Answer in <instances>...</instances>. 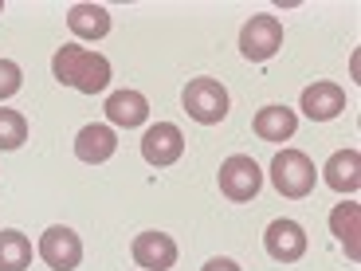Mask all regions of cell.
<instances>
[{
  "instance_id": "obj_10",
  "label": "cell",
  "mask_w": 361,
  "mask_h": 271,
  "mask_svg": "<svg viewBox=\"0 0 361 271\" xmlns=\"http://www.w3.org/2000/svg\"><path fill=\"white\" fill-rule=\"evenodd\" d=\"M134 260L145 271H169L177 263V244L165 232H142L134 240Z\"/></svg>"
},
{
  "instance_id": "obj_2",
  "label": "cell",
  "mask_w": 361,
  "mask_h": 271,
  "mask_svg": "<svg viewBox=\"0 0 361 271\" xmlns=\"http://www.w3.org/2000/svg\"><path fill=\"white\" fill-rule=\"evenodd\" d=\"M180 102H185V110H189L192 122H200V126H216V122H224L228 118V90L224 83L216 79H192L189 87H185V95H180Z\"/></svg>"
},
{
  "instance_id": "obj_21",
  "label": "cell",
  "mask_w": 361,
  "mask_h": 271,
  "mask_svg": "<svg viewBox=\"0 0 361 271\" xmlns=\"http://www.w3.org/2000/svg\"><path fill=\"white\" fill-rule=\"evenodd\" d=\"M0 8H4V4H0Z\"/></svg>"
},
{
  "instance_id": "obj_7",
  "label": "cell",
  "mask_w": 361,
  "mask_h": 271,
  "mask_svg": "<svg viewBox=\"0 0 361 271\" xmlns=\"http://www.w3.org/2000/svg\"><path fill=\"white\" fill-rule=\"evenodd\" d=\"M263 248H267L271 260H279V263H295L307 255V232L295 224V220H271L267 232H263Z\"/></svg>"
},
{
  "instance_id": "obj_4",
  "label": "cell",
  "mask_w": 361,
  "mask_h": 271,
  "mask_svg": "<svg viewBox=\"0 0 361 271\" xmlns=\"http://www.w3.org/2000/svg\"><path fill=\"white\" fill-rule=\"evenodd\" d=\"M279 44H283V24L275 16H252L244 24V32H240V52L252 64L271 59V55L279 52Z\"/></svg>"
},
{
  "instance_id": "obj_16",
  "label": "cell",
  "mask_w": 361,
  "mask_h": 271,
  "mask_svg": "<svg viewBox=\"0 0 361 271\" xmlns=\"http://www.w3.org/2000/svg\"><path fill=\"white\" fill-rule=\"evenodd\" d=\"M295 130H298V114L290 107H263L255 114V134L263 142H287Z\"/></svg>"
},
{
  "instance_id": "obj_19",
  "label": "cell",
  "mask_w": 361,
  "mask_h": 271,
  "mask_svg": "<svg viewBox=\"0 0 361 271\" xmlns=\"http://www.w3.org/2000/svg\"><path fill=\"white\" fill-rule=\"evenodd\" d=\"M20 83H24V75H20V67L12 64V59H0V102L12 99L20 90Z\"/></svg>"
},
{
  "instance_id": "obj_11",
  "label": "cell",
  "mask_w": 361,
  "mask_h": 271,
  "mask_svg": "<svg viewBox=\"0 0 361 271\" xmlns=\"http://www.w3.org/2000/svg\"><path fill=\"white\" fill-rule=\"evenodd\" d=\"M345 110V90L338 83H310L302 90V114L314 118V122H326V118H338Z\"/></svg>"
},
{
  "instance_id": "obj_13",
  "label": "cell",
  "mask_w": 361,
  "mask_h": 271,
  "mask_svg": "<svg viewBox=\"0 0 361 271\" xmlns=\"http://www.w3.org/2000/svg\"><path fill=\"white\" fill-rule=\"evenodd\" d=\"M114 150H118V138H114V130L110 126H82L79 130V138H75V154H79V162H87V165H102L106 157H114Z\"/></svg>"
},
{
  "instance_id": "obj_14",
  "label": "cell",
  "mask_w": 361,
  "mask_h": 271,
  "mask_svg": "<svg viewBox=\"0 0 361 271\" xmlns=\"http://www.w3.org/2000/svg\"><path fill=\"white\" fill-rule=\"evenodd\" d=\"M145 114H149V102H145V95H137V90H114L106 99V118L122 130L142 126Z\"/></svg>"
},
{
  "instance_id": "obj_17",
  "label": "cell",
  "mask_w": 361,
  "mask_h": 271,
  "mask_svg": "<svg viewBox=\"0 0 361 271\" xmlns=\"http://www.w3.org/2000/svg\"><path fill=\"white\" fill-rule=\"evenodd\" d=\"M32 263V240L24 232L4 228L0 232V271H27Z\"/></svg>"
},
{
  "instance_id": "obj_8",
  "label": "cell",
  "mask_w": 361,
  "mask_h": 271,
  "mask_svg": "<svg viewBox=\"0 0 361 271\" xmlns=\"http://www.w3.org/2000/svg\"><path fill=\"white\" fill-rule=\"evenodd\" d=\"M180 154H185V138H180V130L173 126V122H157V126L145 130V138H142V157H145L149 165L165 169V165L180 162Z\"/></svg>"
},
{
  "instance_id": "obj_20",
  "label": "cell",
  "mask_w": 361,
  "mask_h": 271,
  "mask_svg": "<svg viewBox=\"0 0 361 271\" xmlns=\"http://www.w3.org/2000/svg\"><path fill=\"white\" fill-rule=\"evenodd\" d=\"M200 271H240V263H235V260H224V255H216V260H208Z\"/></svg>"
},
{
  "instance_id": "obj_3",
  "label": "cell",
  "mask_w": 361,
  "mask_h": 271,
  "mask_svg": "<svg viewBox=\"0 0 361 271\" xmlns=\"http://www.w3.org/2000/svg\"><path fill=\"white\" fill-rule=\"evenodd\" d=\"M271 181H275V189L290 200L307 197V193L314 189V162H310L307 154H298V150H283V154H275V162H271Z\"/></svg>"
},
{
  "instance_id": "obj_1",
  "label": "cell",
  "mask_w": 361,
  "mask_h": 271,
  "mask_svg": "<svg viewBox=\"0 0 361 271\" xmlns=\"http://www.w3.org/2000/svg\"><path fill=\"white\" fill-rule=\"evenodd\" d=\"M51 71L63 87H75V90H82V95H99L110 83V64L99 52H87V47H79V44L59 47V52L51 55Z\"/></svg>"
},
{
  "instance_id": "obj_5",
  "label": "cell",
  "mask_w": 361,
  "mask_h": 271,
  "mask_svg": "<svg viewBox=\"0 0 361 271\" xmlns=\"http://www.w3.org/2000/svg\"><path fill=\"white\" fill-rule=\"evenodd\" d=\"M39 255L51 271H75L82 263V240L71 232V228L55 224L39 236Z\"/></svg>"
},
{
  "instance_id": "obj_18",
  "label": "cell",
  "mask_w": 361,
  "mask_h": 271,
  "mask_svg": "<svg viewBox=\"0 0 361 271\" xmlns=\"http://www.w3.org/2000/svg\"><path fill=\"white\" fill-rule=\"evenodd\" d=\"M27 142V118L20 110L0 107V150H20Z\"/></svg>"
},
{
  "instance_id": "obj_6",
  "label": "cell",
  "mask_w": 361,
  "mask_h": 271,
  "mask_svg": "<svg viewBox=\"0 0 361 271\" xmlns=\"http://www.w3.org/2000/svg\"><path fill=\"white\" fill-rule=\"evenodd\" d=\"M259 185H263V173L252 157L235 154L220 165V193H224L228 200H252L255 193H259Z\"/></svg>"
},
{
  "instance_id": "obj_12",
  "label": "cell",
  "mask_w": 361,
  "mask_h": 271,
  "mask_svg": "<svg viewBox=\"0 0 361 271\" xmlns=\"http://www.w3.org/2000/svg\"><path fill=\"white\" fill-rule=\"evenodd\" d=\"M322 181L334 193H357L361 189V154L357 150H338L322 169Z\"/></svg>"
},
{
  "instance_id": "obj_9",
  "label": "cell",
  "mask_w": 361,
  "mask_h": 271,
  "mask_svg": "<svg viewBox=\"0 0 361 271\" xmlns=\"http://www.w3.org/2000/svg\"><path fill=\"white\" fill-rule=\"evenodd\" d=\"M330 232L342 240L345 255L357 263L361 260V205L357 200H342V205L330 208Z\"/></svg>"
},
{
  "instance_id": "obj_15",
  "label": "cell",
  "mask_w": 361,
  "mask_h": 271,
  "mask_svg": "<svg viewBox=\"0 0 361 271\" xmlns=\"http://www.w3.org/2000/svg\"><path fill=\"white\" fill-rule=\"evenodd\" d=\"M67 28H71L79 40H102L110 32V12L102 8V4H71Z\"/></svg>"
}]
</instances>
